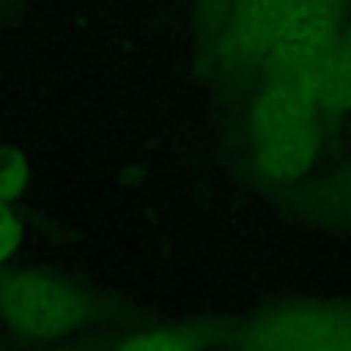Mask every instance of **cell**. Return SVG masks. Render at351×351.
<instances>
[{
    "label": "cell",
    "mask_w": 351,
    "mask_h": 351,
    "mask_svg": "<svg viewBox=\"0 0 351 351\" xmlns=\"http://www.w3.org/2000/svg\"><path fill=\"white\" fill-rule=\"evenodd\" d=\"M321 151V129L315 121H302L252 137V156L263 178L291 186L310 173Z\"/></svg>",
    "instance_id": "cell-4"
},
{
    "label": "cell",
    "mask_w": 351,
    "mask_h": 351,
    "mask_svg": "<svg viewBox=\"0 0 351 351\" xmlns=\"http://www.w3.org/2000/svg\"><path fill=\"white\" fill-rule=\"evenodd\" d=\"M22 247V222L11 203L0 200V269H5Z\"/></svg>",
    "instance_id": "cell-10"
},
{
    "label": "cell",
    "mask_w": 351,
    "mask_h": 351,
    "mask_svg": "<svg viewBox=\"0 0 351 351\" xmlns=\"http://www.w3.org/2000/svg\"><path fill=\"white\" fill-rule=\"evenodd\" d=\"M315 99L321 115L340 118L351 112V44L337 41L318 60L299 71H291Z\"/></svg>",
    "instance_id": "cell-6"
},
{
    "label": "cell",
    "mask_w": 351,
    "mask_h": 351,
    "mask_svg": "<svg viewBox=\"0 0 351 351\" xmlns=\"http://www.w3.org/2000/svg\"><path fill=\"white\" fill-rule=\"evenodd\" d=\"M318 104L310 90L291 71H269L252 93L250 104V137L293 126L302 121H315Z\"/></svg>",
    "instance_id": "cell-5"
},
{
    "label": "cell",
    "mask_w": 351,
    "mask_h": 351,
    "mask_svg": "<svg viewBox=\"0 0 351 351\" xmlns=\"http://www.w3.org/2000/svg\"><path fill=\"white\" fill-rule=\"evenodd\" d=\"M206 326H156L121 337L110 351H203Z\"/></svg>",
    "instance_id": "cell-8"
},
{
    "label": "cell",
    "mask_w": 351,
    "mask_h": 351,
    "mask_svg": "<svg viewBox=\"0 0 351 351\" xmlns=\"http://www.w3.org/2000/svg\"><path fill=\"white\" fill-rule=\"evenodd\" d=\"M101 299L55 271L0 269V321L27 343L66 340L99 321Z\"/></svg>",
    "instance_id": "cell-1"
},
{
    "label": "cell",
    "mask_w": 351,
    "mask_h": 351,
    "mask_svg": "<svg viewBox=\"0 0 351 351\" xmlns=\"http://www.w3.org/2000/svg\"><path fill=\"white\" fill-rule=\"evenodd\" d=\"M27 186V159L14 151L0 145V200L11 203L19 197Z\"/></svg>",
    "instance_id": "cell-9"
},
{
    "label": "cell",
    "mask_w": 351,
    "mask_h": 351,
    "mask_svg": "<svg viewBox=\"0 0 351 351\" xmlns=\"http://www.w3.org/2000/svg\"><path fill=\"white\" fill-rule=\"evenodd\" d=\"M236 351H351V302H285L239 326Z\"/></svg>",
    "instance_id": "cell-2"
},
{
    "label": "cell",
    "mask_w": 351,
    "mask_h": 351,
    "mask_svg": "<svg viewBox=\"0 0 351 351\" xmlns=\"http://www.w3.org/2000/svg\"><path fill=\"white\" fill-rule=\"evenodd\" d=\"M293 0H239L233 25V49L244 58L261 60L269 41L288 19Z\"/></svg>",
    "instance_id": "cell-7"
},
{
    "label": "cell",
    "mask_w": 351,
    "mask_h": 351,
    "mask_svg": "<svg viewBox=\"0 0 351 351\" xmlns=\"http://www.w3.org/2000/svg\"><path fill=\"white\" fill-rule=\"evenodd\" d=\"M340 41L337 0H293V8L261 60L271 71H299Z\"/></svg>",
    "instance_id": "cell-3"
}]
</instances>
